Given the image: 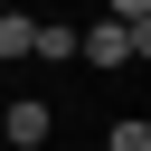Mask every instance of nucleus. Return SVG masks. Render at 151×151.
I'll use <instances>...</instances> for the list:
<instances>
[{"label":"nucleus","mask_w":151,"mask_h":151,"mask_svg":"<svg viewBox=\"0 0 151 151\" xmlns=\"http://www.w3.org/2000/svg\"><path fill=\"white\" fill-rule=\"evenodd\" d=\"M0 132H9V151H38V142H47V104H38V94H19V104L0 113Z\"/></svg>","instance_id":"1"},{"label":"nucleus","mask_w":151,"mask_h":151,"mask_svg":"<svg viewBox=\"0 0 151 151\" xmlns=\"http://www.w3.org/2000/svg\"><path fill=\"white\" fill-rule=\"evenodd\" d=\"M28 38H38V19H19V9H0V66H19V57H28Z\"/></svg>","instance_id":"2"},{"label":"nucleus","mask_w":151,"mask_h":151,"mask_svg":"<svg viewBox=\"0 0 151 151\" xmlns=\"http://www.w3.org/2000/svg\"><path fill=\"white\" fill-rule=\"evenodd\" d=\"M28 57H47V66H66V57H76V28H38V38H28Z\"/></svg>","instance_id":"3"},{"label":"nucleus","mask_w":151,"mask_h":151,"mask_svg":"<svg viewBox=\"0 0 151 151\" xmlns=\"http://www.w3.org/2000/svg\"><path fill=\"white\" fill-rule=\"evenodd\" d=\"M104 151H151V123H142V113H123V123L104 132Z\"/></svg>","instance_id":"4"},{"label":"nucleus","mask_w":151,"mask_h":151,"mask_svg":"<svg viewBox=\"0 0 151 151\" xmlns=\"http://www.w3.org/2000/svg\"><path fill=\"white\" fill-rule=\"evenodd\" d=\"M113 19H151V0H113Z\"/></svg>","instance_id":"5"},{"label":"nucleus","mask_w":151,"mask_h":151,"mask_svg":"<svg viewBox=\"0 0 151 151\" xmlns=\"http://www.w3.org/2000/svg\"><path fill=\"white\" fill-rule=\"evenodd\" d=\"M38 151H47V142H38Z\"/></svg>","instance_id":"6"}]
</instances>
